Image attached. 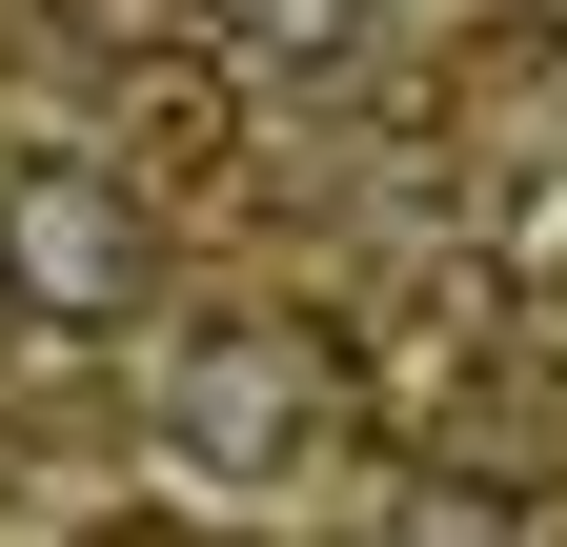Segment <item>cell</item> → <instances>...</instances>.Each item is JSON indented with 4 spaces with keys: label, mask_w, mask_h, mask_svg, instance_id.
Instances as JSON below:
<instances>
[{
    "label": "cell",
    "mask_w": 567,
    "mask_h": 547,
    "mask_svg": "<svg viewBox=\"0 0 567 547\" xmlns=\"http://www.w3.org/2000/svg\"><path fill=\"white\" fill-rule=\"evenodd\" d=\"M0 305H21L41 345H102V324L142 305V203H122L82 143L0 163Z\"/></svg>",
    "instance_id": "6da1fadb"
},
{
    "label": "cell",
    "mask_w": 567,
    "mask_h": 547,
    "mask_svg": "<svg viewBox=\"0 0 567 547\" xmlns=\"http://www.w3.org/2000/svg\"><path fill=\"white\" fill-rule=\"evenodd\" d=\"M305 405H324V345H284V324H244V345H203V365H183V466H224V487H264Z\"/></svg>",
    "instance_id": "7a4b0ae2"
},
{
    "label": "cell",
    "mask_w": 567,
    "mask_h": 547,
    "mask_svg": "<svg viewBox=\"0 0 567 547\" xmlns=\"http://www.w3.org/2000/svg\"><path fill=\"white\" fill-rule=\"evenodd\" d=\"M61 21H82V41H122V61H163V21H183V0H61Z\"/></svg>",
    "instance_id": "8992f818"
},
{
    "label": "cell",
    "mask_w": 567,
    "mask_h": 547,
    "mask_svg": "<svg viewBox=\"0 0 567 547\" xmlns=\"http://www.w3.org/2000/svg\"><path fill=\"white\" fill-rule=\"evenodd\" d=\"M224 41H284V61H344V0H224Z\"/></svg>",
    "instance_id": "5b68a950"
},
{
    "label": "cell",
    "mask_w": 567,
    "mask_h": 547,
    "mask_svg": "<svg viewBox=\"0 0 567 547\" xmlns=\"http://www.w3.org/2000/svg\"><path fill=\"white\" fill-rule=\"evenodd\" d=\"M224 163H244L224 61H183V41H163V61H122V163H102V183L142 203V183H224Z\"/></svg>",
    "instance_id": "3957f363"
},
{
    "label": "cell",
    "mask_w": 567,
    "mask_h": 547,
    "mask_svg": "<svg viewBox=\"0 0 567 547\" xmlns=\"http://www.w3.org/2000/svg\"><path fill=\"white\" fill-rule=\"evenodd\" d=\"M385 547H527V527L486 507V487H405V507H385Z\"/></svg>",
    "instance_id": "277c9868"
}]
</instances>
